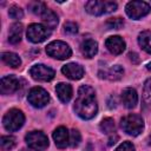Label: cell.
<instances>
[{"label":"cell","instance_id":"cell-1","mask_svg":"<svg viewBox=\"0 0 151 151\" xmlns=\"http://www.w3.org/2000/svg\"><path fill=\"white\" fill-rule=\"evenodd\" d=\"M74 111L81 119H91L97 114L98 104L96 100L94 90L88 85H83L78 90V96L74 101Z\"/></svg>","mask_w":151,"mask_h":151},{"label":"cell","instance_id":"cell-2","mask_svg":"<svg viewBox=\"0 0 151 151\" xmlns=\"http://www.w3.org/2000/svg\"><path fill=\"white\" fill-rule=\"evenodd\" d=\"M122 129L131 136H138L144 129V120L139 114L131 113L124 117L120 122Z\"/></svg>","mask_w":151,"mask_h":151},{"label":"cell","instance_id":"cell-3","mask_svg":"<svg viewBox=\"0 0 151 151\" xmlns=\"http://www.w3.org/2000/svg\"><path fill=\"white\" fill-rule=\"evenodd\" d=\"M24 122H25V116L18 109L9 110L2 118V123H4L5 129L7 131H11V132L19 130L24 125Z\"/></svg>","mask_w":151,"mask_h":151},{"label":"cell","instance_id":"cell-4","mask_svg":"<svg viewBox=\"0 0 151 151\" xmlns=\"http://www.w3.org/2000/svg\"><path fill=\"white\" fill-rule=\"evenodd\" d=\"M86 12L92 15H101L105 13H111L117 9V4L113 1H98L91 0L85 4Z\"/></svg>","mask_w":151,"mask_h":151},{"label":"cell","instance_id":"cell-5","mask_svg":"<svg viewBox=\"0 0 151 151\" xmlns=\"http://www.w3.org/2000/svg\"><path fill=\"white\" fill-rule=\"evenodd\" d=\"M46 52L50 57L59 59V60H64L71 57L72 51L70 48V46L64 42V41H52L46 46Z\"/></svg>","mask_w":151,"mask_h":151},{"label":"cell","instance_id":"cell-6","mask_svg":"<svg viewBox=\"0 0 151 151\" xmlns=\"http://www.w3.org/2000/svg\"><path fill=\"white\" fill-rule=\"evenodd\" d=\"M25 140L29 149H33L35 151H41L47 149L48 146V138L47 136L41 131H31L26 134Z\"/></svg>","mask_w":151,"mask_h":151},{"label":"cell","instance_id":"cell-7","mask_svg":"<svg viewBox=\"0 0 151 151\" xmlns=\"http://www.w3.org/2000/svg\"><path fill=\"white\" fill-rule=\"evenodd\" d=\"M125 11L130 18L138 20V19L145 17L146 14H149L151 11V7L145 1H130V2H127Z\"/></svg>","mask_w":151,"mask_h":151},{"label":"cell","instance_id":"cell-8","mask_svg":"<svg viewBox=\"0 0 151 151\" xmlns=\"http://www.w3.org/2000/svg\"><path fill=\"white\" fill-rule=\"evenodd\" d=\"M51 34V31L40 24H32L27 28V39L34 44L45 41Z\"/></svg>","mask_w":151,"mask_h":151},{"label":"cell","instance_id":"cell-9","mask_svg":"<svg viewBox=\"0 0 151 151\" xmlns=\"http://www.w3.org/2000/svg\"><path fill=\"white\" fill-rule=\"evenodd\" d=\"M27 99L29 104H32L34 107H44L48 101H50V94L42 88V87H33L28 92Z\"/></svg>","mask_w":151,"mask_h":151},{"label":"cell","instance_id":"cell-10","mask_svg":"<svg viewBox=\"0 0 151 151\" xmlns=\"http://www.w3.org/2000/svg\"><path fill=\"white\" fill-rule=\"evenodd\" d=\"M29 74L32 76L33 79L39 80V81H50L54 78V71L42 64H38L31 67L29 70Z\"/></svg>","mask_w":151,"mask_h":151},{"label":"cell","instance_id":"cell-11","mask_svg":"<svg viewBox=\"0 0 151 151\" xmlns=\"http://www.w3.org/2000/svg\"><path fill=\"white\" fill-rule=\"evenodd\" d=\"M20 81L14 76H7L1 79L0 83V92L2 94H11L19 90Z\"/></svg>","mask_w":151,"mask_h":151},{"label":"cell","instance_id":"cell-12","mask_svg":"<svg viewBox=\"0 0 151 151\" xmlns=\"http://www.w3.org/2000/svg\"><path fill=\"white\" fill-rule=\"evenodd\" d=\"M61 72L64 76H66L67 78H70L72 80H78L84 76L83 66L79 64H76V63H70V64L63 66Z\"/></svg>","mask_w":151,"mask_h":151},{"label":"cell","instance_id":"cell-13","mask_svg":"<svg viewBox=\"0 0 151 151\" xmlns=\"http://www.w3.org/2000/svg\"><path fill=\"white\" fill-rule=\"evenodd\" d=\"M53 139H54V143H55L57 147L65 149L70 144V132L67 131L66 127L59 126L53 132Z\"/></svg>","mask_w":151,"mask_h":151},{"label":"cell","instance_id":"cell-14","mask_svg":"<svg viewBox=\"0 0 151 151\" xmlns=\"http://www.w3.org/2000/svg\"><path fill=\"white\" fill-rule=\"evenodd\" d=\"M105 46L112 54H120L125 50V41L118 35H113L106 39Z\"/></svg>","mask_w":151,"mask_h":151},{"label":"cell","instance_id":"cell-15","mask_svg":"<svg viewBox=\"0 0 151 151\" xmlns=\"http://www.w3.org/2000/svg\"><path fill=\"white\" fill-rule=\"evenodd\" d=\"M122 101L123 104L127 107V109H132L136 106L137 101H138V96H137V92L134 88H131V87H127L123 91L122 93Z\"/></svg>","mask_w":151,"mask_h":151},{"label":"cell","instance_id":"cell-16","mask_svg":"<svg viewBox=\"0 0 151 151\" xmlns=\"http://www.w3.org/2000/svg\"><path fill=\"white\" fill-rule=\"evenodd\" d=\"M80 52L85 58H93L98 52V44L92 39H87L81 42Z\"/></svg>","mask_w":151,"mask_h":151},{"label":"cell","instance_id":"cell-17","mask_svg":"<svg viewBox=\"0 0 151 151\" xmlns=\"http://www.w3.org/2000/svg\"><path fill=\"white\" fill-rule=\"evenodd\" d=\"M55 92L58 94V98L63 103H68L72 98V86L66 83H59L55 86Z\"/></svg>","mask_w":151,"mask_h":151},{"label":"cell","instance_id":"cell-18","mask_svg":"<svg viewBox=\"0 0 151 151\" xmlns=\"http://www.w3.org/2000/svg\"><path fill=\"white\" fill-rule=\"evenodd\" d=\"M124 74V70L119 65H113L105 72H99L100 78H106L109 80H119Z\"/></svg>","mask_w":151,"mask_h":151},{"label":"cell","instance_id":"cell-19","mask_svg":"<svg viewBox=\"0 0 151 151\" xmlns=\"http://www.w3.org/2000/svg\"><path fill=\"white\" fill-rule=\"evenodd\" d=\"M22 35V25L20 22H15L9 27L8 32V41L11 44H18L21 40Z\"/></svg>","mask_w":151,"mask_h":151},{"label":"cell","instance_id":"cell-20","mask_svg":"<svg viewBox=\"0 0 151 151\" xmlns=\"http://www.w3.org/2000/svg\"><path fill=\"white\" fill-rule=\"evenodd\" d=\"M138 44L149 54H151V31H143L138 35Z\"/></svg>","mask_w":151,"mask_h":151},{"label":"cell","instance_id":"cell-21","mask_svg":"<svg viewBox=\"0 0 151 151\" xmlns=\"http://www.w3.org/2000/svg\"><path fill=\"white\" fill-rule=\"evenodd\" d=\"M41 19H42L45 26H46L48 29H53V28H55L57 25H58V17H57V14H55L53 11H51V9H47V11L41 15Z\"/></svg>","mask_w":151,"mask_h":151},{"label":"cell","instance_id":"cell-22","mask_svg":"<svg viewBox=\"0 0 151 151\" xmlns=\"http://www.w3.org/2000/svg\"><path fill=\"white\" fill-rule=\"evenodd\" d=\"M1 59L5 64L9 65L11 67H19L21 65V59L19 58L18 54L12 53V52H4L1 54Z\"/></svg>","mask_w":151,"mask_h":151},{"label":"cell","instance_id":"cell-23","mask_svg":"<svg viewBox=\"0 0 151 151\" xmlns=\"http://www.w3.org/2000/svg\"><path fill=\"white\" fill-rule=\"evenodd\" d=\"M15 146V138L13 136H2L0 138V147L2 151H9Z\"/></svg>","mask_w":151,"mask_h":151},{"label":"cell","instance_id":"cell-24","mask_svg":"<svg viewBox=\"0 0 151 151\" xmlns=\"http://www.w3.org/2000/svg\"><path fill=\"white\" fill-rule=\"evenodd\" d=\"M28 8L31 9V12L32 13H34V14H37V15H42L48 8L46 7V5L44 4V2H41V1H32L29 5H28Z\"/></svg>","mask_w":151,"mask_h":151},{"label":"cell","instance_id":"cell-25","mask_svg":"<svg viewBox=\"0 0 151 151\" xmlns=\"http://www.w3.org/2000/svg\"><path fill=\"white\" fill-rule=\"evenodd\" d=\"M114 129H116V125H114V120L112 118H105L101 120L100 123V130L103 133H112L114 132Z\"/></svg>","mask_w":151,"mask_h":151},{"label":"cell","instance_id":"cell-26","mask_svg":"<svg viewBox=\"0 0 151 151\" xmlns=\"http://www.w3.org/2000/svg\"><path fill=\"white\" fill-rule=\"evenodd\" d=\"M106 26L110 29H119L124 26V20L122 18H110L106 21Z\"/></svg>","mask_w":151,"mask_h":151},{"label":"cell","instance_id":"cell-27","mask_svg":"<svg viewBox=\"0 0 151 151\" xmlns=\"http://www.w3.org/2000/svg\"><path fill=\"white\" fill-rule=\"evenodd\" d=\"M143 98L145 100V103L151 105V78L147 79L144 84V88H143Z\"/></svg>","mask_w":151,"mask_h":151},{"label":"cell","instance_id":"cell-28","mask_svg":"<svg viewBox=\"0 0 151 151\" xmlns=\"http://www.w3.org/2000/svg\"><path fill=\"white\" fill-rule=\"evenodd\" d=\"M80 139H81V137H80L79 131L76 130V129L71 130V132H70V145H71L72 147L78 146L79 143H80Z\"/></svg>","mask_w":151,"mask_h":151},{"label":"cell","instance_id":"cell-29","mask_svg":"<svg viewBox=\"0 0 151 151\" xmlns=\"http://www.w3.org/2000/svg\"><path fill=\"white\" fill-rule=\"evenodd\" d=\"M8 14H9V17H11L12 19H21V18L24 17L22 9H21L20 7H18V6H15V5L12 6V7H9Z\"/></svg>","mask_w":151,"mask_h":151},{"label":"cell","instance_id":"cell-30","mask_svg":"<svg viewBox=\"0 0 151 151\" xmlns=\"http://www.w3.org/2000/svg\"><path fill=\"white\" fill-rule=\"evenodd\" d=\"M64 32L66 34H76L78 32V25L72 21H68L64 25Z\"/></svg>","mask_w":151,"mask_h":151},{"label":"cell","instance_id":"cell-31","mask_svg":"<svg viewBox=\"0 0 151 151\" xmlns=\"http://www.w3.org/2000/svg\"><path fill=\"white\" fill-rule=\"evenodd\" d=\"M116 151H134V146L132 143L130 142H123L117 149Z\"/></svg>","mask_w":151,"mask_h":151},{"label":"cell","instance_id":"cell-32","mask_svg":"<svg viewBox=\"0 0 151 151\" xmlns=\"http://www.w3.org/2000/svg\"><path fill=\"white\" fill-rule=\"evenodd\" d=\"M129 58H130V60H131L133 64H138V63L140 61V59H139V55H138L137 53H134V52H131V53H129Z\"/></svg>","mask_w":151,"mask_h":151},{"label":"cell","instance_id":"cell-33","mask_svg":"<svg viewBox=\"0 0 151 151\" xmlns=\"http://www.w3.org/2000/svg\"><path fill=\"white\" fill-rule=\"evenodd\" d=\"M117 140H118V136H117V134H114L113 137H110V139H109V143H107V144L111 146V145H113Z\"/></svg>","mask_w":151,"mask_h":151},{"label":"cell","instance_id":"cell-34","mask_svg":"<svg viewBox=\"0 0 151 151\" xmlns=\"http://www.w3.org/2000/svg\"><path fill=\"white\" fill-rule=\"evenodd\" d=\"M20 151H35V150H33V149H22Z\"/></svg>","mask_w":151,"mask_h":151},{"label":"cell","instance_id":"cell-35","mask_svg":"<svg viewBox=\"0 0 151 151\" xmlns=\"http://www.w3.org/2000/svg\"><path fill=\"white\" fill-rule=\"evenodd\" d=\"M147 70H149V71H151V63H150V64H147Z\"/></svg>","mask_w":151,"mask_h":151}]
</instances>
